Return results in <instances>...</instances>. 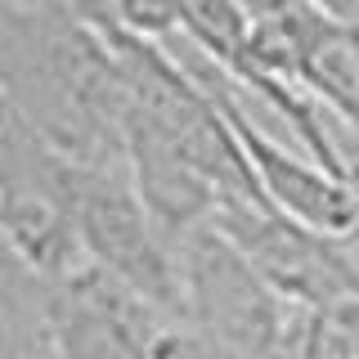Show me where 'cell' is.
Returning a JSON list of instances; mask_svg holds the SVG:
<instances>
[{
	"instance_id": "cell-6",
	"label": "cell",
	"mask_w": 359,
	"mask_h": 359,
	"mask_svg": "<svg viewBox=\"0 0 359 359\" xmlns=\"http://www.w3.org/2000/svg\"><path fill=\"white\" fill-rule=\"evenodd\" d=\"M211 224L229 233L247 261L297 306L319 310L332 301L359 297V274L346 261L341 243L287 220L283 211L265 207V202H224Z\"/></svg>"
},
{
	"instance_id": "cell-10",
	"label": "cell",
	"mask_w": 359,
	"mask_h": 359,
	"mask_svg": "<svg viewBox=\"0 0 359 359\" xmlns=\"http://www.w3.org/2000/svg\"><path fill=\"white\" fill-rule=\"evenodd\" d=\"M319 14H328L337 22H346V27H359V0H310Z\"/></svg>"
},
{
	"instance_id": "cell-9",
	"label": "cell",
	"mask_w": 359,
	"mask_h": 359,
	"mask_svg": "<svg viewBox=\"0 0 359 359\" xmlns=\"http://www.w3.org/2000/svg\"><path fill=\"white\" fill-rule=\"evenodd\" d=\"M153 359H252V355H243L238 346L220 341V337L202 332L184 319H171L153 341Z\"/></svg>"
},
{
	"instance_id": "cell-5",
	"label": "cell",
	"mask_w": 359,
	"mask_h": 359,
	"mask_svg": "<svg viewBox=\"0 0 359 359\" xmlns=\"http://www.w3.org/2000/svg\"><path fill=\"white\" fill-rule=\"evenodd\" d=\"M72 216L86 261L144 297L166 319H180V256L157 229L126 166H72Z\"/></svg>"
},
{
	"instance_id": "cell-3",
	"label": "cell",
	"mask_w": 359,
	"mask_h": 359,
	"mask_svg": "<svg viewBox=\"0 0 359 359\" xmlns=\"http://www.w3.org/2000/svg\"><path fill=\"white\" fill-rule=\"evenodd\" d=\"M180 256V319L238 346L252 359H287L297 301H287L216 224L184 233Z\"/></svg>"
},
{
	"instance_id": "cell-8",
	"label": "cell",
	"mask_w": 359,
	"mask_h": 359,
	"mask_svg": "<svg viewBox=\"0 0 359 359\" xmlns=\"http://www.w3.org/2000/svg\"><path fill=\"white\" fill-rule=\"evenodd\" d=\"M72 5L104 32L162 45L180 36V0H72Z\"/></svg>"
},
{
	"instance_id": "cell-11",
	"label": "cell",
	"mask_w": 359,
	"mask_h": 359,
	"mask_svg": "<svg viewBox=\"0 0 359 359\" xmlns=\"http://www.w3.org/2000/svg\"><path fill=\"white\" fill-rule=\"evenodd\" d=\"M351 184L359 189V144H355V157H351Z\"/></svg>"
},
{
	"instance_id": "cell-2",
	"label": "cell",
	"mask_w": 359,
	"mask_h": 359,
	"mask_svg": "<svg viewBox=\"0 0 359 359\" xmlns=\"http://www.w3.org/2000/svg\"><path fill=\"white\" fill-rule=\"evenodd\" d=\"M166 323L95 265L59 283L5 265V359H153Z\"/></svg>"
},
{
	"instance_id": "cell-4",
	"label": "cell",
	"mask_w": 359,
	"mask_h": 359,
	"mask_svg": "<svg viewBox=\"0 0 359 359\" xmlns=\"http://www.w3.org/2000/svg\"><path fill=\"white\" fill-rule=\"evenodd\" d=\"M72 166L18 121H0V229L9 261L45 283L90 269L72 216Z\"/></svg>"
},
{
	"instance_id": "cell-7",
	"label": "cell",
	"mask_w": 359,
	"mask_h": 359,
	"mask_svg": "<svg viewBox=\"0 0 359 359\" xmlns=\"http://www.w3.org/2000/svg\"><path fill=\"white\" fill-rule=\"evenodd\" d=\"M297 86L328 117H337L351 135H359V27H346L332 18L314 41Z\"/></svg>"
},
{
	"instance_id": "cell-1",
	"label": "cell",
	"mask_w": 359,
	"mask_h": 359,
	"mask_svg": "<svg viewBox=\"0 0 359 359\" xmlns=\"http://www.w3.org/2000/svg\"><path fill=\"white\" fill-rule=\"evenodd\" d=\"M0 112L67 162L126 166V67L72 0L0 5Z\"/></svg>"
}]
</instances>
